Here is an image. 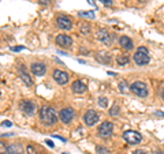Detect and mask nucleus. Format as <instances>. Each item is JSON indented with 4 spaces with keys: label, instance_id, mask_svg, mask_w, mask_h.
Masks as SVG:
<instances>
[{
    "label": "nucleus",
    "instance_id": "obj_1",
    "mask_svg": "<svg viewBox=\"0 0 164 154\" xmlns=\"http://www.w3.org/2000/svg\"><path fill=\"white\" fill-rule=\"evenodd\" d=\"M40 119L44 124L47 125H53L55 123L58 122V115L55 112L53 108L51 106H42L40 109Z\"/></svg>",
    "mask_w": 164,
    "mask_h": 154
},
{
    "label": "nucleus",
    "instance_id": "obj_2",
    "mask_svg": "<svg viewBox=\"0 0 164 154\" xmlns=\"http://www.w3.org/2000/svg\"><path fill=\"white\" fill-rule=\"evenodd\" d=\"M133 59H134L135 64H138V66L148 64L149 60H151V57H149V52L145 46H140V48L137 49V52L134 53V57Z\"/></svg>",
    "mask_w": 164,
    "mask_h": 154
},
{
    "label": "nucleus",
    "instance_id": "obj_3",
    "mask_svg": "<svg viewBox=\"0 0 164 154\" xmlns=\"http://www.w3.org/2000/svg\"><path fill=\"white\" fill-rule=\"evenodd\" d=\"M123 139H125L129 144H137V143H140V142L142 141V135L140 134V132H137V131H131V130H129V131L123 132Z\"/></svg>",
    "mask_w": 164,
    "mask_h": 154
},
{
    "label": "nucleus",
    "instance_id": "obj_4",
    "mask_svg": "<svg viewBox=\"0 0 164 154\" xmlns=\"http://www.w3.org/2000/svg\"><path fill=\"white\" fill-rule=\"evenodd\" d=\"M97 132H99V136H101V138H108V136H111L112 132H114V124L111 122L101 123V124L99 125Z\"/></svg>",
    "mask_w": 164,
    "mask_h": 154
},
{
    "label": "nucleus",
    "instance_id": "obj_5",
    "mask_svg": "<svg viewBox=\"0 0 164 154\" xmlns=\"http://www.w3.org/2000/svg\"><path fill=\"white\" fill-rule=\"evenodd\" d=\"M19 109L22 111L25 115H27V116H32L33 113L36 112V104L33 102L32 99H22L21 101V104H19Z\"/></svg>",
    "mask_w": 164,
    "mask_h": 154
},
{
    "label": "nucleus",
    "instance_id": "obj_6",
    "mask_svg": "<svg viewBox=\"0 0 164 154\" xmlns=\"http://www.w3.org/2000/svg\"><path fill=\"white\" fill-rule=\"evenodd\" d=\"M130 90H131L134 94H137L138 97L148 96V86H146L144 82H134V83L130 86Z\"/></svg>",
    "mask_w": 164,
    "mask_h": 154
},
{
    "label": "nucleus",
    "instance_id": "obj_7",
    "mask_svg": "<svg viewBox=\"0 0 164 154\" xmlns=\"http://www.w3.org/2000/svg\"><path fill=\"white\" fill-rule=\"evenodd\" d=\"M99 113L96 112V111H88L84 115V122L85 124L88 125V127H92V125H94L97 122H99Z\"/></svg>",
    "mask_w": 164,
    "mask_h": 154
},
{
    "label": "nucleus",
    "instance_id": "obj_8",
    "mask_svg": "<svg viewBox=\"0 0 164 154\" xmlns=\"http://www.w3.org/2000/svg\"><path fill=\"white\" fill-rule=\"evenodd\" d=\"M52 77H53L55 82H56V83H59V85L68 83V79H70L67 72H65V71H62V70H55Z\"/></svg>",
    "mask_w": 164,
    "mask_h": 154
},
{
    "label": "nucleus",
    "instance_id": "obj_9",
    "mask_svg": "<svg viewBox=\"0 0 164 154\" xmlns=\"http://www.w3.org/2000/svg\"><path fill=\"white\" fill-rule=\"evenodd\" d=\"M56 22H58L59 27L63 30H70L71 27H73V21H71V18H68V16H66V15H59L58 18H56Z\"/></svg>",
    "mask_w": 164,
    "mask_h": 154
},
{
    "label": "nucleus",
    "instance_id": "obj_10",
    "mask_svg": "<svg viewBox=\"0 0 164 154\" xmlns=\"http://www.w3.org/2000/svg\"><path fill=\"white\" fill-rule=\"evenodd\" d=\"M56 44L60 46V48H71V45H73V40H71L70 35H66V34H59L56 37Z\"/></svg>",
    "mask_w": 164,
    "mask_h": 154
},
{
    "label": "nucleus",
    "instance_id": "obj_11",
    "mask_svg": "<svg viewBox=\"0 0 164 154\" xmlns=\"http://www.w3.org/2000/svg\"><path fill=\"white\" fill-rule=\"evenodd\" d=\"M97 38L105 45H111L112 44V40H114L112 34H109L108 30H105V29H100L99 32H97Z\"/></svg>",
    "mask_w": 164,
    "mask_h": 154
},
{
    "label": "nucleus",
    "instance_id": "obj_12",
    "mask_svg": "<svg viewBox=\"0 0 164 154\" xmlns=\"http://www.w3.org/2000/svg\"><path fill=\"white\" fill-rule=\"evenodd\" d=\"M59 117H60V120L65 124H68V123H71V120L74 119V111L71 109V108H65V109L60 111Z\"/></svg>",
    "mask_w": 164,
    "mask_h": 154
},
{
    "label": "nucleus",
    "instance_id": "obj_13",
    "mask_svg": "<svg viewBox=\"0 0 164 154\" xmlns=\"http://www.w3.org/2000/svg\"><path fill=\"white\" fill-rule=\"evenodd\" d=\"M30 70H32V72L36 77H41V75L45 74L47 67H45V64L41 63V61H36V63H33V64L30 66Z\"/></svg>",
    "mask_w": 164,
    "mask_h": 154
},
{
    "label": "nucleus",
    "instance_id": "obj_14",
    "mask_svg": "<svg viewBox=\"0 0 164 154\" xmlns=\"http://www.w3.org/2000/svg\"><path fill=\"white\" fill-rule=\"evenodd\" d=\"M18 74H19L21 79L23 80V83H26L27 86H32L33 79L30 78V75L27 74V70L25 68V66H19V67H18Z\"/></svg>",
    "mask_w": 164,
    "mask_h": 154
},
{
    "label": "nucleus",
    "instance_id": "obj_15",
    "mask_svg": "<svg viewBox=\"0 0 164 154\" xmlns=\"http://www.w3.org/2000/svg\"><path fill=\"white\" fill-rule=\"evenodd\" d=\"M71 89H73V91L77 94H82L86 91V85L82 82V80H74L73 82V85H71Z\"/></svg>",
    "mask_w": 164,
    "mask_h": 154
},
{
    "label": "nucleus",
    "instance_id": "obj_16",
    "mask_svg": "<svg viewBox=\"0 0 164 154\" xmlns=\"http://www.w3.org/2000/svg\"><path fill=\"white\" fill-rule=\"evenodd\" d=\"M119 45L123 49H126V51H130V49H133V46H134L133 40L130 38V37H127V35H122V37H120L119 38Z\"/></svg>",
    "mask_w": 164,
    "mask_h": 154
},
{
    "label": "nucleus",
    "instance_id": "obj_17",
    "mask_svg": "<svg viewBox=\"0 0 164 154\" xmlns=\"http://www.w3.org/2000/svg\"><path fill=\"white\" fill-rule=\"evenodd\" d=\"M8 154H23V147L21 143L8 144Z\"/></svg>",
    "mask_w": 164,
    "mask_h": 154
},
{
    "label": "nucleus",
    "instance_id": "obj_18",
    "mask_svg": "<svg viewBox=\"0 0 164 154\" xmlns=\"http://www.w3.org/2000/svg\"><path fill=\"white\" fill-rule=\"evenodd\" d=\"M96 59L100 61V63H104V64H108L109 61H111V56H109L107 52H99Z\"/></svg>",
    "mask_w": 164,
    "mask_h": 154
},
{
    "label": "nucleus",
    "instance_id": "obj_19",
    "mask_svg": "<svg viewBox=\"0 0 164 154\" xmlns=\"http://www.w3.org/2000/svg\"><path fill=\"white\" fill-rule=\"evenodd\" d=\"M129 60H130V57L127 55H119L118 57H116V63L119 66H126L127 63H129Z\"/></svg>",
    "mask_w": 164,
    "mask_h": 154
},
{
    "label": "nucleus",
    "instance_id": "obj_20",
    "mask_svg": "<svg viewBox=\"0 0 164 154\" xmlns=\"http://www.w3.org/2000/svg\"><path fill=\"white\" fill-rule=\"evenodd\" d=\"M118 87H119L120 93H126V91H127V89H129V85H127V82H126V80H122V82H119Z\"/></svg>",
    "mask_w": 164,
    "mask_h": 154
},
{
    "label": "nucleus",
    "instance_id": "obj_21",
    "mask_svg": "<svg viewBox=\"0 0 164 154\" xmlns=\"http://www.w3.org/2000/svg\"><path fill=\"white\" fill-rule=\"evenodd\" d=\"M0 154H8V146L3 141H0Z\"/></svg>",
    "mask_w": 164,
    "mask_h": 154
},
{
    "label": "nucleus",
    "instance_id": "obj_22",
    "mask_svg": "<svg viewBox=\"0 0 164 154\" xmlns=\"http://www.w3.org/2000/svg\"><path fill=\"white\" fill-rule=\"evenodd\" d=\"M109 115L112 116V117H115V116L119 115V106H118V105H112V108H111V111H109Z\"/></svg>",
    "mask_w": 164,
    "mask_h": 154
},
{
    "label": "nucleus",
    "instance_id": "obj_23",
    "mask_svg": "<svg viewBox=\"0 0 164 154\" xmlns=\"http://www.w3.org/2000/svg\"><path fill=\"white\" fill-rule=\"evenodd\" d=\"M96 153L97 154H109V150L104 146H97L96 147Z\"/></svg>",
    "mask_w": 164,
    "mask_h": 154
},
{
    "label": "nucleus",
    "instance_id": "obj_24",
    "mask_svg": "<svg viewBox=\"0 0 164 154\" xmlns=\"http://www.w3.org/2000/svg\"><path fill=\"white\" fill-rule=\"evenodd\" d=\"M81 33H82V34H89L90 33V27L89 26L86 25V23H84V25H81Z\"/></svg>",
    "mask_w": 164,
    "mask_h": 154
},
{
    "label": "nucleus",
    "instance_id": "obj_25",
    "mask_svg": "<svg viewBox=\"0 0 164 154\" xmlns=\"http://www.w3.org/2000/svg\"><path fill=\"white\" fill-rule=\"evenodd\" d=\"M99 105L101 106V108H107V105H108V101H107L105 97H100V98H99Z\"/></svg>",
    "mask_w": 164,
    "mask_h": 154
},
{
    "label": "nucleus",
    "instance_id": "obj_26",
    "mask_svg": "<svg viewBox=\"0 0 164 154\" xmlns=\"http://www.w3.org/2000/svg\"><path fill=\"white\" fill-rule=\"evenodd\" d=\"M79 16H88V18H94V14L92 11H81Z\"/></svg>",
    "mask_w": 164,
    "mask_h": 154
},
{
    "label": "nucleus",
    "instance_id": "obj_27",
    "mask_svg": "<svg viewBox=\"0 0 164 154\" xmlns=\"http://www.w3.org/2000/svg\"><path fill=\"white\" fill-rule=\"evenodd\" d=\"M27 154H37L33 146H27Z\"/></svg>",
    "mask_w": 164,
    "mask_h": 154
},
{
    "label": "nucleus",
    "instance_id": "obj_28",
    "mask_svg": "<svg viewBox=\"0 0 164 154\" xmlns=\"http://www.w3.org/2000/svg\"><path fill=\"white\" fill-rule=\"evenodd\" d=\"M99 1H101L105 6H112V0H99Z\"/></svg>",
    "mask_w": 164,
    "mask_h": 154
},
{
    "label": "nucleus",
    "instance_id": "obj_29",
    "mask_svg": "<svg viewBox=\"0 0 164 154\" xmlns=\"http://www.w3.org/2000/svg\"><path fill=\"white\" fill-rule=\"evenodd\" d=\"M3 125H4V127H11V125H13V123L8 122V120H4V122H3Z\"/></svg>",
    "mask_w": 164,
    "mask_h": 154
},
{
    "label": "nucleus",
    "instance_id": "obj_30",
    "mask_svg": "<svg viewBox=\"0 0 164 154\" xmlns=\"http://www.w3.org/2000/svg\"><path fill=\"white\" fill-rule=\"evenodd\" d=\"M45 143L48 144L49 147H53V146H55V144H53V143H52V141H49V139H47V141H45Z\"/></svg>",
    "mask_w": 164,
    "mask_h": 154
},
{
    "label": "nucleus",
    "instance_id": "obj_31",
    "mask_svg": "<svg viewBox=\"0 0 164 154\" xmlns=\"http://www.w3.org/2000/svg\"><path fill=\"white\" fill-rule=\"evenodd\" d=\"M37 1H39L40 4H48L51 0H37Z\"/></svg>",
    "mask_w": 164,
    "mask_h": 154
},
{
    "label": "nucleus",
    "instance_id": "obj_32",
    "mask_svg": "<svg viewBox=\"0 0 164 154\" xmlns=\"http://www.w3.org/2000/svg\"><path fill=\"white\" fill-rule=\"evenodd\" d=\"M22 49H23V46H16V48H11V51L18 52V51H22Z\"/></svg>",
    "mask_w": 164,
    "mask_h": 154
},
{
    "label": "nucleus",
    "instance_id": "obj_33",
    "mask_svg": "<svg viewBox=\"0 0 164 154\" xmlns=\"http://www.w3.org/2000/svg\"><path fill=\"white\" fill-rule=\"evenodd\" d=\"M133 154H148V153H145L144 150H135Z\"/></svg>",
    "mask_w": 164,
    "mask_h": 154
},
{
    "label": "nucleus",
    "instance_id": "obj_34",
    "mask_svg": "<svg viewBox=\"0 0 164 154\" xmlns=\"http://www.w3.org/2000/svg\"><path fill=\"white\" fill-rule=\"evenodd\" d=\"M53 138H58V139H60L62 142H66V139H65V138H62L60 135H53Z\"/></svg>",
    "mask_w": 164,
    "mask_h": 154
},
{
    "label": "nucleus",
    "instance_id": "obj_35",
    "mask_svg": "<svg viewBox=\"0 0 164 154\" xmlns=\"http://www.w3.org/2000/svg\"><path fill=\"white\" fill-rule=\"evenodd\" d=\"M161 98H163V99H164V89H163V90H161Z\"/></svg>",
    "mask_w": 164,
    "mask_h": 154
},
{
    "label": "nucleus",
    "instance_id": "obj_36",
    "mask_svg": "<svg viewBox=\"0 0 164 154\" xmlns=\"http://www.w3.org/2000/svg\"><path fill=\"white\" fill-rule=\"evenodd\" d=\"M154 154H164L163 151H154Z\"/></svg>",
    "mask_w": 164,
    "mask_h": 154
},
{
    "label": "nucleus",
    "instance_id": "obj_37",
    "mask_svg": "<svg viewBox=\"0 0 164 154\" xmlns=\"http://www.w3.org/2000/svg\"><path fill=\"white\" fill-rule=\"evenodd\" d=\"M63 154H67V153H63Z\"/></svg>",
    "mask_w": 164,
    "mask_h": 154
}]
</instances>
